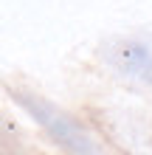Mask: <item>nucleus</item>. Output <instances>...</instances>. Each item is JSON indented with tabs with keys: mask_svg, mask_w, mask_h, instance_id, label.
<instances>
[{
	"mask_svg": "<svg viewBox=\"0 0 152 155\" xmlns=\"http://www.w3.org/2000/svg\"><path fill=\"white\" fill-rule=\"evenodd\" d=\"M104 59L121 76L152 87V40L118 37L104 45Z\"/></svg>",
	"mask_w": 152,
	"mask_h": 155,
	"instance_id": "nucleus-2",
	"label": "nucleus"
},
{
	"mask_svg": "<svg viewBox=\"0 0 152 155\" xmlns=\"http://www.w3.org/2000/svg\"><path fill=\"white\" fill-rule=\"evenodd\" d=\"M110 133L130 155H152V127H138L130 121H115L110 124Z\"/></svg>",
	"mask_w": 152,
	"mask_h": 155,
	"instance_id": "nucleus-3",
	"label": "nucleus"
},
{
	"mask_svg": "<svg viewBox=\"0 0 152 155\" xmlns=\"http://www.w3.org/2000/svg\"><path fill=\"white\" fill-rule=\"evenodd\" d=\"M14 99L20 102L23 110H28V116L59 144V147H65L70 155H102L99 144L90 138V133H87L73 116L59 110L57 104H51V102H45V99L34 96V93H23V90H14Z\"/></svg>",
	"mask_w": 152,
	"mask_h": 155,
	"instance_id": "nucleus-1",
	"label": "nucleus"
}]
</instances>
